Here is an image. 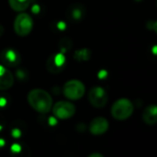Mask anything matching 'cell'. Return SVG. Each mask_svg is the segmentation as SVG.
<instances>
[{
    "instance_id": "cell-1",
    "label": "cell",
    "mask_w": 157,
    "mask_h": 157,
    "mask_svg": "<svg viewBox=\"0 0 157 157\" xmlns=\"http://www.w3.org/2000/svg\"><path fill=\"white\" fill-rule=\"evenodd\" d=\"M28 103L33 109L41 114H46L53 107V98L44 90L33 89L28 94Z\"/></svg>"
},
{
    "instance_id": "cell-2",
    "label": "cell",
    "mask_w": 157,
    "mask_h": 157,
    "mask_svg": "<svg viewBox=\"0 0 157 157\" xmlns=\"http://www.w3.org/2000/svg\"><path fill=\"white\" fill-rule=\"evenodd\" d=\"M134 106L131 101L127 98H121L116 101L111 107V115L117 120H126L133 113Z\"/></svg>"
},
{
    "instance_id": "cell-3",
    "label": "cell",
    "mask_w": 157,
    "mask_h": 157,
    "mask_svg": "<svg viewBox=\"0 0 157 157\" xmlns=\"http://www.w3.org/2000/svg\"><path fill=\"white\" fill-rule=\"evenodd\" d=\"M63 94L65 97L69 100H78L85 94V86L80 81L71 80L65 83L63 87Z\"/></svg>"
},
{
    "instance_id": "cell-4",
    "label": "cell",
    "mask_w": 157,
    "mask_h": 157,
    "mask_svg": "<svg viewBox=\"0 0 157 157\" xmlns=\"http://www.w3.org/2000/svg\"><path fill=\"white\" fill-rule=\"evenodd\" d=\"M33 26V21L31 16L26 13L19 14L14 21V31L15 33L21 36L24 37L31 33Z\"/></svg>"
},
{
    "instance_id": "cell-5",
    "label": "cell",
    "mask_w": 157,
    "mask_h": 157,
    "mask_svg": "<svg viewBox=\"0 0 157 157\" xmlns=\"http://www.w3.org/2000/svg\"><path fill=\"white\" fill-rule=\"evenodd\" d=\"M53 114L58 119H68L76 113L75 105L67 101H60L54 105Z\"/></svg>"
},
{
    "instance_id": "cell-6",
    "label": "cell",
    "mask_w": 157,
    "mask_h": 157,
    "mask_svg": "<svg viewBox=\"0 0 157 157\" xmlns=\"http://www.w3.org/2000/svg\"><path fill=\"white\" fill-rule=\"evenodd\" d=\"M88 100L94 107L102 108L106 105L108 102V95L104 88L96 86L90 90Z\"/></svg>"
},
{
    "instance_id": "cell-7",
    "label": "cell",
    "mask_w": 157,
    "mask_h": 157,
    "mask_svg": "<svg viewBox=\"0 0 157 157\" xmlns=\"http://www.w3.org/2000/svg\"><path fill=\"white\" fill-rule=\"evenodd\" d=\"M0 59L6 67H15L21 63V56L13 48L4 49L0 55Z\"/></svg>"
},
{
    "instance_id": "cell-8",
    "label": "cell",
    "mask_w": 157,
    "mask_h": 157,
    "mask_svg": "<svg viewBox=\"0 0 157 157\" xmlns=\"http://www.w3.org/2000/svg\"><path fill=\"white\" fill-rule=\"evenodd\" d=\"M66 66V57L63 54H54L46 61V69L53 74L61 72Z\"/></svg>"
},
{
    "instance_id": "cell-9",
    "label": "cell",
    "mask_w": 157,
    "mask_h": 157,
    "mask_svg": "<svg viewBox=\"0 0 157 157\" xmlns=\"http://www.w3.org/2000/svg\"><path fill=\"white\" fill-rule=\"evenodd\" d=\"M108 128H109V123L107 119L102 117H98L92 120V122L90 123L89 129L93 135L99 136L105 134L108 130Z\"/></svg>"
},
{
    "instance_id": "cell-10",
    "label": "cell",
    "mask_w": 157,
    "mask_h": 157,
    "mask_svg": "<svg viewBox=\"0 0 157 157\" xmlns=\"http://www.w3.org/2000/svg\"><path fill=\"white\" fill-rule=\"evenodd\" d=\"M14 77L12 73L5 67L0 65V91H5L12 87Z\"/></svg>"
},
{
    "instance_id": "cell-11",
    "label": "cell",
    "mask_w": 157,
    "mask_h": 157,
    "mask_svg": "<svg viewBox=\"0 0 157 157\" xmlns=\"http://www.w3.org/2000/svg\"><path fill=\"white\" fill-rule=\"evenodd\" d=\"M142 120L147 125H155L157 123V105H148L142 113Z\"/></svg>"
},
{
    "instance_id": "cell-12",
    "label": "cell",
    "mask_w": 157,
    "mask_h": 157,
    "mask_svg": "<svg viewBox=\"0 0 157 157\" xmlns=\"http://www.w3.org/2000/svg\"><path fill=\"white\" fill-rule=\"evenodd\" d=\"M31 0H9L10 8L17 12H22L28 9Z\"/></svg>"
},
{
    "instance_id": "cell-13",
    "label": "cell",
    "mask_w": 157,
    "mask_h": 157,
    "mask_svg": "<svg viewBox=\"0 0 157 157\" xmlns=\"http://www.w3.org/2000/svg\"><path fill=\"white\" fill-rule=\"evenodd\" d=\"M68 17L73 21H78L84 16V9L82 6L75 5L73 8H70L68 11Z\"/></svg>"
},
{
    "instance_id": "cell-14",
    "label": "cell",
    "mask_w": 157,
    "mask_h": 157,
    "mask_svg": "<svg viewBox=\"0 0 157 157\" xmlns=\"http://www.w3.org/2000/svg\"><path fill=\"white\" fill-rule=\"evenodd\" d=\"M74 58L77 61H88L91 58V51L86 48L78 49L75 52Z\"/></svg>"
},
{
    "instance_id": "cell-15",
    "label": "cell",
    "mask_w": 157,
    "mask_h": 157,
    "mask_svg": "<svg viewBox=\"0 0 157 157\" xmlns=\"http://www.w3.org/2000/svg\"><path fill=\"white\" fill-rule=\"evenodd\" d=\"M10 150H11V151H12L13 153H19V152H21V146L20 144H13V145L11 146Z\"/></svg>"
},
{
    "instance_id": "cell-16",
    "label": "cell",
    "mask_w": 157,
    "mask_h": 157,
    "mask_svg": "<svg viewBox=\"0 0 157 157\" xmlns=\"http://www.w3.org/2000/svg\"><path fill=\"white\" fill-rule=\"evenodd\" d=\"M12 136L14 137V138H20L21 136V130L20 129H13L12 130Z\"/></svg>"
},
{
    "instance_id": "cell-17",
    "label": "cell",
    "mask_w": 157,
    "mask_h": 157,
    "mask_svg": "<svg viewBox=\"0 0 157 157\" xmlns=\"http://www.w3.org/2000/svg\"><path fill=\"white\" fill-rule=\"evenodd\" d=\"M150 28L152 29L156 33V34H157V21H153V22H151V27Z\"/></svg>"
},
{
    "instance_id": "cell-18",
    "label": "cell",
    "mask_w": 157,
    "mask_h": 157,
    "mask_svg": "<svg viewBox=\"0 0 157 157\" xmlns=\"http://www.w3.org/2000/svg\"><path fill=\"white\" fill-rule=\"evenodd\" d=\"M88 157H105V156L99 152H94V153H92L91 155H89Z\"/></svg>"
},
{
    "instance_id": "cell-19",
    "label": "cell",
    "mask_w": 157,
    "mask_h": 157,
    "mask_svg": "<svg viewBox=\"0 0 157 157\" xmlns=\"http://www.w3.org/2000/svg\"><path fill=\"white\" fill-rule=\"evenodd\" d=\"M56 121L55 118H50V125H56Z\"/></svg>"
},
{
    "instance_id": "cell-20",
    "label": "cell",
    "mask_w": 157,
    "mask_h": 157,
    "mask_svg": "<svg viewBox=\"0 0 157 157\" xmlns=\"http://www.w3.org/2000/svg\"><path fill=\"white\" fill-rule=\"evenodd\" d=\"M5 145V140H2V139H0V147H3Z\"/></svg>"
},
{
    "instance_id": "cell-21",
    "label": "cell",
    "mask_w": 157,
    "mask_h": 157,
    "mask_svg": "<svg viewBox=\"0 0 157 157\" xmlns=\"http://www.w3.org/2000/svg\"><path fill=\"white\" fill-rule=\"evenodd\" d=\"M3 33H4V28H3V26L0 25V36H1Z\"/></svg>"
},
{
    "instance_id": "cell-22",
    "label": "cell",
    "mask_w": 157,
    "mask_h": 157,
    "mask_svg": "<svg viewBox=\"0 0 157 157\" xmlns=\"http://www.w3.org/2000/svg\"><path fill=\"white\" fill-rule=\"evenodd\" d=\"M0 129H1V127H0Z\"/></svg>"
}]
</instances>
